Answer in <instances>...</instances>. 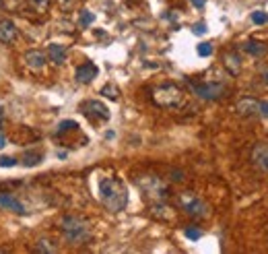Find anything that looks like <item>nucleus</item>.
Here are the masks:
<instances>
[{
	"instance_id": "nucleus-1",
	"label": "nucleus",
	"mask_w": 268,
	"mask_h": 254,
	"mask_svg": "<svg viewBox=\"0 0 268 254\" xmlns=\"http://www.w3.org/2000/svg\"><path fill=\"white\" fill-rule=\"evenodd\" d=\"M99 198L110 213H122L128 207V188L120 178L105 176L99 180Z\"/></svg>"
},
{
	"instance_id": "nucleus-2",
	"label": "nucleus",
	"mask_w": 268,
	"mask_h": 254,
	"mask_svg": "<svg viewBox=\"0 0 268 254\" xmlns=\"http://www.w3.org/2000/svg\"><path fill=\"white\" fill-rule=\"evenodd\" d=\"M60 231L71 246H85L93 238L91 223L78 215H64L60 219Z\"/></svg>"
},
{
	"instance_id": "nucleus-3",
	"label": "nucleus",
	"mask_w": 268,
	"mask_h": 254,
	"mask_svg": "<svg viewBox=\"0 0 268 254\" xmlns=\"http://www.w3.org/2000/svg\"><path fill=\"white\" fill-rule=\"evenodd\" d=\"M151 99L153 104L159 108H165V110H177L184 106V91L173 85V83H167V85H159L151 91Z\"/></svg>"
},
{
	"instance_id": "nucleus-4",
	"label": "nucleus",
	"mask_w": 268,
	"mask_h": 254,
	"mask_svg": "<svg viewBox=\"0 0 268 254\" xmlns=\"http://www.w3.org/2000/svg\"><path fill=\"white\" fill-rule=\"evenodd\" d=\"M136 186L141 188L143 195L153 202H165L167 197H170V186H167V182H163L159 176H151V174L138 176Z\"/></svg>"
},
{
	"instance_id": "nucleus-5",
	"label": "nucleus",
	"mask_w": 268,
	"mask_h": 254,
	"mask_svg": "<svg viewBox=\"0 0 268 254\" xmlns=\"http://www.w3.org/2000/svg\"><path fill=\"white\" fill-rule=\"evenodd\" d=\"M190 89L194 91L196 97H200L204 101H219L221 97L227 95V85L225 83H219V81H213V83H208V81H202V83H196V81H190Z\"/></svg>"
},
{
	"instance_id": "nucleus-6",
	"label": "nucleus",
	"mask_w": 268,
	"mask_h": 254,
	"mask_svg": "<svg viewBox=\"0 0 268 254\" xmlns=\"http://www.w3.org/2000/svg\"><path fill=\"white\" fill-rule=\"evenodd\" d=\"M177 202H180V207L192 219H206L208 215H211V207H208L202 198H198L194 192H182Z\"/></svg>"
},
{
	"instance_id": "nucleus-7",
	"label": "nucleus",
	"mask_w": 268,
	"mask_h": 254,
	"mask_svg": "<svg viewBox=\"0 0 268 254\" xmlns=\"http://www.w3.org/2000/svg\"><path fill=\"white\" fill-rule=\"evenodd\" d=\"M81 112H83V116H87L91 122H107L112 118V112L110 108H107L103 101H99V99H87L81 104Z\"/></svg>"
},
{
	"instance_id": "nucleus-8",
	"label": "nucleus",
	"mask_w": 268,
	"mask_h": 254,
	"mask_svg": "<svg viewBox=\"0 0 268 254\" xmlns=\"http://www.w3.org/2000/svg\"><path fill=\"white\" fill-rule=\"evenodd\" d=\"M223 66L227 68V73L231 77H240L242 66H244V58L237 50H229V52L223 54Z\"/></svg>"
},
{
	"instance_id": "nucleus-9",
	"label": "nucleus",
	"mask_w": 268,
	"mask_h": 254,
	"mask_svg": "<svg viewBox=\"0 0 268 254\" xmlns=\"http://www.w3.org/2000/svg\"><path fill=\"white\" fill-rule=\"evenodd\" d=\"M250 159L256 169L260 171H268V143H258L254 145L252 153H250Z\"/></svg>"
},
{
	"instance_id": "nucleus-10",
	"label": "nucleus",
	"mask_w": 268,
	"mask_h": 254,
	"mask_svg": "<svg viewBox=\"0 0 268 254\" xmlns=\"http://www.w3.org/2000/svg\"><path fill=\"white\" fill-rule=\"evenodd\" d=\"M97 75H99V68L93 62H85L74 70V79H76V83H81V85H89Z\"/></svg>"
},
{
	"instance_id": "nucleus-11",
	"label": "nucleus",
	"mask_w": 268,
	"mask_h": 254,
	"mask_svg": "<svg viewBox=\"0 0 268 254\" xmlns=\"http://www.w3.org/2000/svg\"><path fill=\"white\" fill-rule=\"evenodd\" d=\"M0 207L6 209V211H13L17 215H27V207L23 202L13 195H6V192H0Z\"/></svg>"
},
{
	"instance_id": "nucleus-12",
	"label": "nucleus",
	"mask_w": 268,
	"mask_h": 254,
	"mask_svg": "<svg viewBox=\"0 0 268 254\" xmlns=\"http://www.w3.org/2000/svg\"><path fill=\"white\" fill-rule=\"evenodd\" d=\"M23 62H25L27 68L39 73V70L46 66V54L42 52V50H29V52H25V56H23Z\"/></svg>"
},
{
	"instance_id": "nucleus-13",
	"label": "nucleus",
	"mask_w": 268,
	"mask_h": 254,
	"mask_svg": "<svg viewBox=\"0 0 268 254\" xmlns=\"http://www.w3.org/2000/svg\"><path fill=\"white\" fill-rule=\"evenodd\" d=\"M17 35H19L17 25L11 19H2V21H0V44H13Z\"/></svg>"
},
{
	"instance_id": "nucleus-14",
	"label": "nucleus",
	"mask_w": 268,
	"mask_h": 254,
	"mask_svg": "<svg viewBox=\"0 0 268 254\" xmlns=\"http://www.w3.org/2000/svg\"><path fill=\"white\" fill-rule=\"evenodd\" d=\"M235 110H237V114L244 116V118H254V116L258 118V99H254V97L240 99Z\"/></svg>"
},
{
	"instance_id": "nucleus-15",
	"label": "nucleus",
	"mask_w": 268,
	"mask_h": 254,
	"mask_svg": "<svg viewBox=\"0 0 268 254\" xmlns=\"http://www.w3.org/2000/svg\"><path fill=\"white\" fill-rule=\"evenodd\" d=\"M242 50L247 52L250 56H254V58H262V56L268 54V46L264 42H258V39H247V42H244Z\"/></svg>"
},
{
	"instance_id": "nucleus-16",
	"label": "nucleus",
	"mask_w": 268,
	"mask_h": 254,
	"mask_svg": "<svg viewBox=\"0 0 268 254\" xmlns=\"http://www.w3.org/2000/svg\"><path fill=\"white\" fill-rule=\"evenodd\" d=\"M48 58H49V62H54V64H64L66 58H68L66 46H62V44H49L48 46Z\"/></svg>"
},
{
	"instance_id": "nucleus-17",
	"label": "nucleus",
	"mask_w": 268,
	"mask_h": 254,
	"mask_svg": "<svg viewBox=\"0 0 268 254\" xmlns=\"http://www.w3.org/2000/svg\"><path fill=\"white\" fill-rule=\"evenodd\" d=\"M42 159H44V155L39 153V151H25L21 157V164L25 168H35L37 164H42Z\"/></svg>"
},
{
	"instance_id": "nucleus-18",
	"label": "nucleus",
	"mask_w": 268,
	"mask_h": 254,
	"mask_svg": "<svg viewBox=\"0 0 268 254\" xmlns=\"http://www.w3.org/2000/svg\"><path fill=\"white\" fill-rule=\"evenodd\" d=\"M35 252H46V254H54V252H58V248H56V244L52 242V240H48V238H42L37 242V246H35Z\"/></svg>"
},
{
	"instance_id": "nucleus-19",
	"label": "nucleus",
	"mask_w": 268,
	"mask_h": 254,
	"mask_svg": "<svg viewBox=\"0 0 268 254\" xmlns=\"http://www.w3.org/2000/svg\"><path fill=\"white\" fill-rule=\"evenodd\" d=\"M196 52H198V56L208 58V56H213V52H215V46H213L211 42H202V44H198Z\"/></svg>"
},
{
	"instance_id": "nucleus-20",
	"label": "nucleus",
	"mask_w": 268,
	"mask_h": 254,
	"mask_svg": "<svg viewBox=\"0 0 268 254\" xmlns=\"http://www.w3.org/2000/svg\"><path fill=\"white\" fill-rule=\"evenodd\" d=\"M101 95H105V97H110V99H118L120 97V89H118L116 85H112V83H107L105 87H101Z\"/></svg>"
},
{
	"instance_id": "nucleus-21",
	"label": "nucleus",
	"mask_w": 268,
	"mask_h": 254,
	"mask_svg": "<svg viewBox=\"0 0 268 254\" xmlns=\"http://www.w3.org/2000/svg\"><path fill=\"white\" fill-rule=\"evenodd\" d=\"M184 233H186L188 240H200V238H202V229L198 227V226H188V227L184 229Z\"/></svg>"
},
{
	"instance_id": "nucleus-22",
	"label": "nucleus",
	"mask_w": 268,
	"mask_h": 254,
	"mask_svg": "<svg viewBox=\"0 0 268 254\" xmlns=\"http://www.w3.org/2000/svg\"><path fill=\"white\" fill-rule=\"evenodd\" d=\"M27 2L31 4V8L37 13H46L48 6H49V0H27Z\"/></svg>"
},
{
	"instance_id": "nucleus-23",
	"label": "nucleus",
	"mask_w": 268,
	"mask_h": 254,
	"mask_svg": "<svg viewBox=\"0 0 268 254\" xmlns=\"http://www.w3.org/2000/svg\"><path fill=\"white\" fill-rule=\"evenodd\" d=\"M252 21H254L256 25L268 23V13H266V11H256V13H252Z\"/></svg>"
},
{
	"instance_id": "nucleus-24",
	"label": "nucleus",
	"mask_w": 268,
	"mask_h": 254,
	"mask_svg": "<svg viewBox=\"0 0 268 254\" xmlns=\"http://www.w3.org/2000/svg\"><path fill=\"white\" fill-rule=\"evenodd\" d=\"M95 21V15L91 11H81V27H89Z\"/></svg>"
},
{
	"instance_id": "nucleus-25",
	"label": "nucleus",
	"mask_w": 268,
	"mask_h": 254,
	"mask_svg": "<svg viewBox=\"0 0 268 254\" xmlns=\"http://www.w3.org/2000/svg\"><path fill=\"white\" fill-rule=\"evenodd\" d=\"M15 166H17V159L15 157H8V155L0 157V168H15Z\"/></svg>"
},
{
	"instance_id": "nucleus-26",
	"label": "nucleus",
	"mask_w": 268,
	"mask_h": 254,
	"mask_svg": "<svg viewBox=\"0 0 268 254\" xmlns=\"http://www.w3.org/2000/svg\"><path fill=\"white\" fill-rule=\"evenodd\" d=\"M192 31H194L196 35H202V33H206V25H204V23H196Z\"/></svg>"
},
{
	"instance_id": "nucleus-27",
	"label": "nucleus",
	"mask_w": 268,
	"mask_h": 254,
	"mask_svg": "<svg viewBox=\"0 0 268 254\" xmlns=\"http://www.w3.org/2000/svg\"><path fill=\"white\" fill-rule=\"evenodd\" d=\"M190 2L196 6V8H200V11H202V8H204V0H190Z\"/></svg>"
},
{
	"instance_id": "nucleus-28",
	"label": "nucleus",
	"mask_w": 268,
	"mask_h": 254,
	"mask_svg": "<svg viewBox=\"0 0 268 254\" xmlns=\"http://www.w3.org/2000/svg\"><path fill=\"white\" fill-rule=\"evenodd\" d=\"M260 77H262L264 83L268 85V68H262V70H260Z\"/></svg>"
},
{
	"instance_id": "nucleus-29",
	"label": "nucleus",
	"mask_w": 268,
	"mask_h": 254,
	"mask_svg": "<svg viewBox=\"0 0 268 254\" xmlns=\"http://www.w3.org/2000/svg\"><path fill=\"white\" fill-rule=\"evenodd\" d=\"M4 145H6V137H4V135H0V149H2Z\"/></svg>"
},
{
	"instance_id": "nucleus-30",
	"label": "nucleus",
	"mask_w": 268,
	"mask_h": 254,
	"mask_svg": "<svg viewBox=\"0 0 268 254\" xmlns=\"http://www.w3.org/2000/svg\"><path fill=\"white\" fill-rule=\"evenodd\" d=\"M2 116H4V112H2V108H0V128H2Z\"/></svg>"
}]
</instances>
